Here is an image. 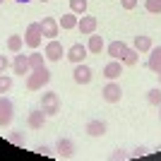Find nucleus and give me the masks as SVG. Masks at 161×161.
I'll use <instances>...</instances> for the list:
<instances>
[{"label":"nucleus","mask_w":161,"mask_h":161,"mask_svg":"<svg viewBox=\"0 0 161 161\" xmlns=\"http://www.w3.org/2000/svg\"><path fill=\"white\" fill-rule=\"evenodd\" d=\"M149 154V147H144V144H137V147L132 149V154L130 156H147Z\"/></svg>","instance_id":"29"},{"label":"nucleus","mask_w":161,"mask_h":161,"mask_svg":"<svg viewBox=\"0 0 161 161\" xmlns=\"http://www.w3.org/2000/svg\"><path fill=\"white\" fill-rule=\"evenodd\" d=\"M137 60H140V53H137L135 48H128L120 63H123V65H128V67H132V65H137Z\"/></svg>","instance_id":"22"},{"label":"nucleus","mask_w":161,"mask_h":161,"mask_svg":"<svg viewBox=\"0 0 161 161\" xmlns=\"http://www.w3.org/2000/svg\"><path fill=\"white\" fill-rule=\"evenodd\" d=\"M46 118L48 115L43 113V108H34V111H29V115H27V125L31 130H41L46 125Z\"/></svg>","instance_id":"10"},{"label":"nucleus","mask_w":161,"mask_h":161,"mask_svg":"<svg viewBox=\"0 0 161 161\" xmlns=\"http://www.w3.org/2000/svg\"><path fill=\"white\" fill-rule=\"evenodd\" d=\"M12 84H14V80H12V75H0V94H7L10 89H12Z\"/></svg>","instance_id":"24"},{"label":"nucleus","mask_w":161,"mask_h":161,"mask_svg":"<svg viewBox=\"0 0 161 161\" xmlns=\"http://www.w3.org/2000/svg\"><path fill=\"white\" fill-rule=\"evenodd\" d=\"M147 101L152 103V106H159L161 103V87H154L147 92Z\"/></svg>","instance_id":"26"},{"label":"nucleus","mask_w":161,"mask_h":161,"mask_svg":"<svg viewBox=\"0 0 161 161\" xmlns=\"http://www.w3.org/2000/svg\"><path fill=\"white\" fill-rule=\"evenodd\" d=\"M41 31H43V39H55L58 31H60V24L55 17H43L41 19Z\"/></svg>","instance_id":"8"},{"label":"nucleus","mask_w":161,"mask_h":161,"mask_svg":"<svg viewBox=\"0 0 161 161\" xmlns=\"http://www.w3.org/2000/svg\"><path fill=\"white\" fill-rule=\"evenodd\" d=\"M132 48L137 51V53H149V51H152V39L144 36V34H137L135 41H132Z\"/></svg>","instance_id":"18"},{"label":"nucleus","mask_w":161,"mask_h":161,"mask_svg":"<svg viewBox=\"0 0 161 161\" xmlns=\"http://www.w3.org/2000/svg\"><path fill=\"white\" fill-rule=\"evenodd\" d=\"M43 55H46V60H51V63H58V60L63 58V55H65V48H63V43H60L58 39H48Z\"/></svg>","instance_id":"6"},{"label":"nucleus","mask_w":161,"mask_h":161,"mask_svg":"<svg viewBox=\"0 0 161 161\" xmlns=\"http://www.w3.org/2000/svg\"><path fill=\"white\" fill-rule=\"evenodd\" d=\"M128 149H115V152H113V159H128Z\"/></svg>","instance_id":"32"},{"label":"nucleus","mask_w":161,"mask_h":161,"mask_svg":"<svg viewBox=\"0 0 161 161\" xmlns=\"http://www.w3.org/2000/svg\"><path fill=\"white\" fill-rule=\"evenodd\" d=\"M39 3H48V0H39Z\"/></svg>","instance_id":"37"},{"label":"nucleus","mask_w":161,"mask_h":161,"mask_svg":"<svg viewBox=\"0 0 161 161\" xmlns=\"http://www.w3.org/2000/svg\"><path fill=\"white\" fill-rule=\"evenodd\" d=\"M43 41V31H41V22H31L24 31V46L29 48H39Z\"/></svg>","instance_id":"3"},{"label":"nucleus","mask_w":161,"mask_h":161,"mask_svg":"<svg viewBox=\"0 0 161 161\" xmlns=\"http://www.w3.org/2000/svg\"><path fill=\"white\" fill-rule=\"evenodd\" d=\"M77 22H80L77 14H75V12H67V14H63L60 19H58V24H60V29L70 31V29H77Z\"/></svg>","instance_id":"20"},{"label":"nucleus","mask_w":161,"mask_h":161,"mask_svg":"<svg viewBox=\"0 0 161 161\" xmlns=\"http://www.w3.org/2000/svg\"><path fill=\"white\" fill-rule=\"evenodd\" d=\"M70 10L75 14H87V0H70Z\"/></svg>","instance_id":"25"},{"label":"nucleus","mask_w":161,"mask_h":161,"mask_svg":"<svg viewBox=\"0 0 161 161\" xmlns=\"http://www.w3.org/2000/svg\"><path fill=\"white\" fill-rule=\"evenodd\" d=\"M14 118V103L7 96H0V128H7Z\"/></svg>","instance_id":"5"},{"label":"nucleus","mask_w":161,"mask_h":161,"mask_svg":"<svg viewBox=\"0 0 161 161\" xmlns=\"http://www.w3.org/2000/svg\"><path fill=\"white\" fill-rule=\"evenodd\" d=\"M22 46H24V36H19V34H12V36L7 39V51H10V53H19Z\"/></svg>","instance_id":"21"},{"label":"nucleus","mask_w":161,"mask_h":161,"mask_svg":"<svg viewBox=\"0 0 161 161\" xmlns=\"http://www.w3.org/2000/svg\"><path fill=\"white\" fill-rule=\"evenodd\" d=\"M101 96H103V101H108V103H118V101L123 99V87L115 80H108V84L101 89Z\"/></svg>","instance_id":"4"},{"label":"nucleus","mask_w":161,"mask_h":161,"mask_svg":"<svg viewBox=\"0 0 161 161\" xmlns=\"http://www.w3.org/2000/svg\"><path fill=\"white\" fill-rule=\"evenodd\" d=\"M144 10L152 14H161V0H147L144 3Z\"/></svg>","instance_id":"27"},{"label":"nucleus","mask_w":161,"mask_h":161,"mask_svg":"<svg viewBox=\"0 0 161 161\" xmlns=\"http://www.w3.org/2000/svg\"><path fill=\"white\" fill-rule=\"evenodd\" d=\"M120 5H123V10H135V7H137V0H120Z\"/></svg>","instance_id":"31"},{"label":"nucleus","mask_w":161,"mask_h":161,"mask_svg":"<svg viewBox=\"0 0 161 161\" xmlns=\"http://www.w3.org/2000/svg\"><path fill=\"white\" fill-rule=\"evenodd\" d=\"M92 67L89 65H84V63H77V65H75V72H72V77H75V82H77V84H89V82H92Z\"/></svg>","instance_id":"11"},{"label":"nucleus","mask_w":161,"mask_h":161,"mask_svg":"<svg viewBox=\"0 0 161 161\" xmlns=\"http://www.w3.org/2000/svg\"><path fill=\"white\" fill-rule=\"evenodd\" d=\"M17 3H29V0H17Z\"/></svg>","instance_id":"35"},{"label":"nucleus","mask_w":161,"mask_h":161,"mask_svg":"<svg viewBox=\"0 0 161 161\" xmlns=\"http://www.w3.org/2000/svg\"><path fill=\"white\" fill-rule=\"evenodd\" d=\"M87 51L89 53H94V55H99L101 51H103V39H101L99 34H89V43H87Z\"/></svg>","instance_id":"19"},{"label":"nucleus","mask_w":161,"mask_h":161,"mask_svg":"<svg viewBox=\"0 0 161 161\" xmlns=\"http://www.w3.org/2000/svg\"><path fill=\"white\" fill-rule=\"evenodd\" d=\"M87 46H84V43H72V46L67 48L65 51V58L70 63H75V65H77V63H84V58H87Z\"/></svg>","instance_id":"7"},{"label":"nucleus","mask_w":161,"mask_h":161,"mask_svg":"<svg viewBox=\"0 0 161 161\" xmlns=\"http://www.w3.org/2000/svg\"><path fill=\"white\" fill-rule=\"evenodd\" d=\"M147 67H149L154 75L161 70V46H152V51H149V60H147Z\"/></svg>","instance_id":"17"},{"label":"nucleus","mask_w":161,"mask_h":161,"mask_svg":"<svg viewBox=\"0 0 161 161\" xmlns=\"http://www.w3.org/2000/svg\"><path fill=\"white\" fill-rule=\"evenodd\" d=\"M156 77H159V87H161V70H159V72H156Z\"/></svg>","instance_id":"34"},{"label":"nucleus","mask_w":161,"mask_h":161,"mask_svg":"<svg viewBox=\"0 0 161 161\" xmlns=\"http://www.w3.org/2000/svg\"><path fill=\"white\" fill-rule=\"evenodd\" d=\"M0 3H5V0H0Z\"/></svg>","instance_id":"38"},{"label":"nucleus","mask_w":161,"mask_h":161,"mask_svg":"<svg viewBox=\"0 0 161 161\" xmlns=\"http://www.w3.org/2000/svg\"><path fill=\"white\" fill-rule=\"evenodd\" d=\"M159 115H161V103H159Z\"/></svg>","instance_id":"36"},{"label":"nucleus","mask_w":161,"mask_h":161,"mask_svg":"<svg viewBox=\"0 0 161 161\" xmlns=\"http://www.w3.org/2000/svg\"><path fill=\"white\" fill-rule=\"evenodd\" d=\"M7 140L12 142V144H17V147H24V135H22L19 130H12V132L7 135Z\"/></svg>","instance_id":"28"},{"label":"nucleus","mask_w":161,"mask_h":161,"mask_svg":"<svg viewBox=\"0 0 161 161\" xmlns=\"http://www.w3.org/2000/svg\"><path fill=\"white\" fill-rule=\"evenodd\" d=\"M41 108H43V113L51 118V115H58L60 113V96L55 94V92H43L41 94Z\"/></svg>","instance_id":"2"},{"label":"nucleus","mask_w":161,"mask_h":161,"mask_svg":"<svg viewBox=\"0 0 161 161\" xmlns=\"http://www.w3.org/2000/svg\"><path fill=\"white\" fill-rule=\"evenodd\" d=\"M36 154H41V156H51V154H53V149L46 147V144H39V147H36Z\"/></svg>","instance_id":"30"},{"label":"nucleus","mask_w":161,"mask_h":161,"mask_svg":"<svg viewBox=\"0 0 161 161\" xmlns=\"http://www.w3.org/2000/svg\"><path fill=\"white\" fill-rule=\"evenodd\" d=\"M96 17H92V14H82L80 22H77V29H80V34H84V36H89V34L96 31Z\"/></svg>","instance_id":"12"},{"label":"nucleus","mask_w":161,"mask_h":161,"mask_svg":"<svg viewBox=\"0 0 161 161\" xmlns=\"http://www.w3.org/2000/svg\"><path fill=\"white\" fill-rule=\"evenodd\" d=\"M51 82V70L48 67H39V70H31L27 75V89L29 92H41Z\"/></svg>","instance_id":"1"},{"label":"nucleus","mask_w":161,"mask_h":161,"mask_svg":"<svg viewBox=\"0 0 161 161\" xmlns=\"http://www.w3.org/2000/svg\"><path fill=\"white\" fill-rule=\"evenodd\" d=\"M84 132L89 135V137H103V135L108 132V125L101 118H94V120H89L87 125H84Z\"/></svg>","instance_id":"9"},{"label":"nucleus","mask_w":161,"mask_h":161,"mask_svg":"<svg viewBox=\"0 0 161 161\" xmlns=\"http://www.w3.org/2000/svg\"><path fill=\"white\" fill-rule=\"evenodd\" d=\"M128 43L125 41H111L108 43V55L113 58V60H123V55H125V51H128Z\"/></svg>","instance_id":"16"},{"label":"nucleus","mask_w":161,"mask_h":161,"mask_svg":"<svg viewBox=\"0 0 161 161\" xmlns=\"http://www.w3.org/2000/svg\"><path fill=\"white\" fill-rule=\"evenodd\" d=\"M12 70L14 75H22V77H27L31 72V67H29V55H14V63H12Z\"/></svg>","instance_id":"13"},{"label":"nucleus","mask_w":161,"mask_h":161,"mask_svg":"<svg viewBox=\"0 0 161 161\" xmlns=\"http://www.w3.org/2000/svg\"><path fill=\"white\" fill-rule=\"evenodd\" d=\"M120 75H123V63L120 60H113V58H111V63L103 65V77H106V80H118Z\"/></svg>","instance_id":"14"},{"label":"nucleus","mask_w":161,"mask_h":161,"mask_svg":"<svg viewBox=\"0 0 161 161\" xmlns=\"http://www.w3.org/2000/svg\"><path fill=\"white\" fill-rule=\"evenodd\" d=\"M7 65H10V63H7V58H5V55H0V75L7 70Z\"/></svg>","instance_id":"33"},{"label":"nucleus","mask_w":161,"mask_h":161,"mask_svg":"<svg viewBox=\"0 0 161 161\" xmlns=\"http://www.w3.org/2000/svg\"><path fill=\"white\" fill-rule=\"evenodd\" d=\"M55 152H58V154L60 156H72L75 154V142L70 140V137H60V140L55 142Z\"/></svg>","instance_id":"15"},{"label":"nucleus","mask_w":161,"mask_h":161,"mask_svg":"<svg viewBox=\"0 0 161 161\" xmlns=\"http://www.w3.org/2000/svg\"><path fill=\"white\" fill-rule=\"evenodd\" d=\"M29 67H31V70L46 67V55H41V53H31V55H29Z\"/></svg>","instance_id":"23"}]
</instances>
